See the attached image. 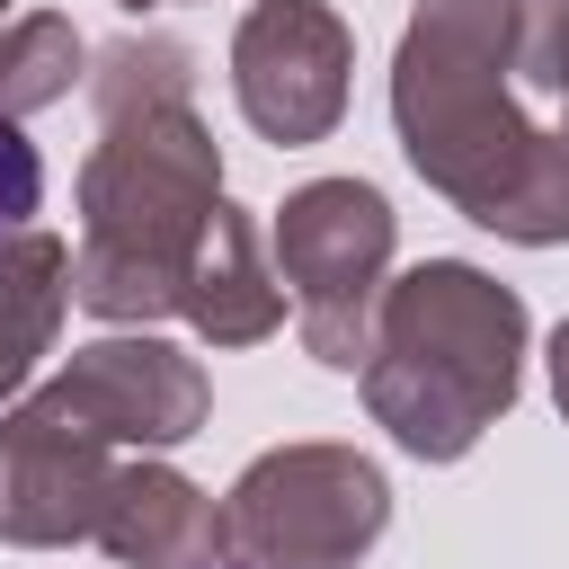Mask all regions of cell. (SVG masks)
Wrapping results in <instances>:
<instances>
[{
	"label": "cell",
	"mask_w": 569,
	"mask_h": 569,
	"mask_svg": "<svg viewBox=\"0 0 569 569\" xmlns=\"http://www.w3.org/2000/svg\"><path fill=\"white\" fill-rule=\"evenodd\" d=\"M98 142L80 160L71 302L107 329H151L187 302L196 249L222 213V142L196 107V53L178 36H116L89 53Z\"/></svg>",
	"instance_id": "1"
},
{
	"label": "cell",
	"mask_w": 569,
	"mask_h": 569,
	"mask_svg": "<svg viewBox=\"0 0 569 569\" xmlns=\"http://www.w3.org/2000/svg\"><path fill=\"white\" fill-rule=\"evenodd\" d=\"M391 133L462 222L516 249L569 240V133L525 107L516 0H409L391 53Z\"/></svg>",
	"instance_id": "2"
},
{
	"label": "cell",
	"mask_w": 569,
	"mask_h": 569,
	"mask_svg": "<svg viewBox=\"0 0 569 569\" xmlns=\"http://www.w3.org/2000/svg\"><path fill=\"white\" fill-rule=\"evenodd\" d=\"M525 302L471 258H418L409 276L382 284L373 347H365V409L391 427L400 453L418 462H462L525 382Z\"/></svg>",
	"instance_id": "3"
},
{
	"label": "cell",
	"mask_w": 569,
	"mask_h": 569,
	"mask_svg": "<svg viewBox=\"0 0 569 569\" xmlns=\"http://www.w3.org/2000/svg\"><path fill=\"white\" fill-rule=\"evenodd\" d=\"M267 249H276V276L293 293V329H302L311 365L365 373L373 311H382V284H391V249H400L391 196L373 178H311L276 204Z\"/></svg>",
	"instance_id": "4"
},
{
	"label": "cell",
	"mask_w": 569,
	"mask_h": 569,
	"mask_svg": "<svg viewBox=\"0 0 569 569\" xmlns=\"http://www.w3.org/2000/svg\"><path fill=\"white\" fill-rule=\"evenodd\" d=\"M391 525V480L356 445H276L222 489V569H356Z\"/></svg>",
	"instance_id": "5"
},
{
	"label": "cell",
	"mask_w": 569,
	"mask_h": 569,
	"mask_svg": "<svg viewBox=\"0 0 569 569\" xmlns=\"http://www.w3.org/2000/svg\"><path fill=\"white\" fill-rule=\"evenodd\" d=\"M347 80H356V36L329 0H249L240 9L231 98L258 142H276V151L329 142L347 116Z\"/></svg>",
	"instance_id": "6"
},
{
	"label": "cell",
	"mask_w": 569,
	"mask_h": 569,
	"mask_svg": "<svg viewBox=\"0 0 569 569\" xmlns=\"http://www.w3.org/2000/svg\"><path fill=\"white\" fill-rule=\"evenodd\" d=\"M116 471H124L116 445L80 409H62L53 391L9 400V418H0V542H18V551L98 542Z\"/></svg>",
	"instance_id": "7"
},
{
	"label": "cell",
	"mask_w": 569,
	"mask_h": 569,
	"mask_svg": "<svg viewBox=\"0 0 569 569\" xmlns=\"http://www.w3.org/2000/svg\"><path fill=\"white\" fill-rule=\"evenodd\" d=\"M44 391H53L62 409H80L116 453H169V445H187V436L204 427V409H213L204 365H196L187 347L151 338V329H107V338L71 347Z\"/></svg>",
	"instance_id": "8"
},
{
	"label": "cell",
	"mask_w": 569,
	"mask_h": 569,
	"mask_svg": "<svg viewBox=\"0 0 569 569\" xmlns=\"http://www.w3.org/2000/svg\"><path fill=\"white\" fill-rule=\"evenodd\" d=\"M98 551H107L116 569H222V507H213L187 471L133 453V462L116 471V489H107Z\"/></svg>",
	"instance_id": "9"
},
{
	"label": "cell",
	"mask_w": 569,
	"mask_h": 569,
	"mask_svg": "<svg viewBox=\"0 0 569 569\" xmlns=\"http://www.w3.org/2000/svg\"><path fill=\"white\" fill-rule=\"evenodd\" d=\"M178 320H187L204 347H258V338H276V320H284V276H276L267 231H258L249 204L222 196V213H213V231H204V249H196V276H187Z\"/></svg>",
	"instance_id": "10"
},
{
	"label": "cell",
	"mask_w": 569,
	"mask_h": 569,
	"mask_svg": "<svg viewBox=\"0 0 569 569\" xmlns=\"http://www.w3.org/2000/svg\"><path fill=\"white\" fill-rule=\"evenodd\" d=\"M62 311H71V249L44 222L0 240V400H27L36 365L62 338Z\"/></svg>",
	"instance_id": "11"
},
{
	"label": "cell",
	"mask_w": 569,
	"mask_h": 569,
	"mask_svg": "<svg viewBox=\"0 0 569 569\" xmlns=\"http://www.w3.org/2000/svg\"><path fill=\"white\" fill-rule=\"evenodd\" d=\"M71 80H89V44L62 9H27V18L0 27V124H27L44 107H62Z\"/></svg>",
	"instance_id": "12"
},
{
	"label": "cell",
	"mask_w": 569,
	"mask_h": 569,
	"mask_svg": "<svg viewBox=\"0 0 569 569\" xmlns=\"http://www.w3.org/2000/svg\"><path fill=\"white\" fill-rule=\"evenodd\" d=\"M516 80L569 133V0H516Z\"/></svg>",
	"instance_id": "13"
},
{
	"label": "cell",
	"mask_w": 569,
	"mask_h": 569,
	"mask_svg": "<svg viewBox=\"0 0 569 569\" xmlns=\"http://www.w3.org/2000/svg\"><path fill=\"white\" fill-rule=\"evenodd\" d=\"M36 213H44V160L18 124H0V240L36 231Z\"/></svg>",
	"instance_id": "14"
},
{
	"label": "cell",
	"mask_w": 569,
	"mask_h": 569,
	"mask_svg": "<svg viewBox=\"0 0 569 569\" xmlns=\"http://www.w3.org/2000/svg\"><path fill=\"white\" fill-rule=\"evenodd\" d=\"M542 365H551V400H560V418H569V320L551 329V347H542Z\"/></svg>",
	"instance_id": "15"
},
{
	"label": "cell",
	"mask_w": 569,
	"mask_h": 569,
	"mask_svg": "<svg viewBox=\"0 0 569 569\" xmlns=\"http://www.w3.org/2000/svg\"><path fill=\"white\" fill-rule=\"evenodd\" d=\"M116 9H133V18H142V9H178V0H116Z\"/></svg>",
	"instance_id": "16"
},
{
	"label": "cell",
	"mask_w": 569,
	"mask_h": 569,
	"mask_svg": "<svg viewBox=\"0 0 569 569\" xmlns=\"http://www.w3.org/2000/svg\"><path fill=\"white\" fill-rule=\"evenodd\" d=\"M0 27H9V0H0Z\"/></svg>",
	"instance_id": "17"
}]
</instances>
